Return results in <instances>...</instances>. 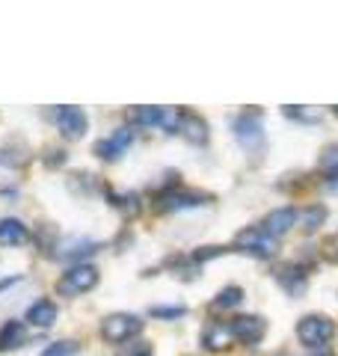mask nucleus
<instances>
[{
  "label": "nucleus",
  "instance_id": "obj_1",
  "mask_svg": "<svg viewBox=\"0 0 338 356\" xmlns=\"http://www.w3.org/2000/svg\"><path fill=\"white\" fill-rule=\"evenodd\" d=\"M332 336H335V324L330 318H323V315H309V318H303L297 324V339L312 350L323 348Z\"/></svg>",
  "mask_w": 338,
  "mask_h": 356
},
{
  "label": "nucleus",
  "instance_id": "obj_2",
  "mask_svg": "<svg viewBox=\"0 0 338 356\" xmlns=\"http://www.w3.org/2000/svg\"><path fill=\"white\" fill-rule=\"evenodd\" d=\"M98 285V270L92 264H77L72 267L69 273H63V280L56 282V291H60L63 297H74V294H86L92 291V288Z\"/></svg>",
  "mask_w": 338,
  "mask_h": 356
},
{
  "label": "nucleus",
  "instance_id": "obj_3",
  "mask_svg": "<svg viewBox=\"0 0 338 356\" xmlns=\"http://www.w3.org/2000/svg\"><path fill=\"white\" fill-rule=\"evenodd\" d=\"M234 137L246 152H261L264 149V128H261V116L243 113L234 119Z\"/></svg>",
  "mask_w": 338,
  "mask_h": 356
},
{
  "label": "nucleus",
  "instance_id": "obj_4",
  "mask_svg": "<svg viewBox=\"0 0 338 356\" xmlns=\"http://www.w3.org/2000/svg\"><path fill=\"white\" fill-rule=\"evenodd\" d=\"M140 318L137 315H125V312H119V315H110L104 324H101V336H104L110 344H122L128 341L131 336H137L140 332Z\"/></svg>",
  "mask_w": 338,
  "mask_h": 356
},
{
  "label": "nucleus",
  "instance_id": "obj_5",
  "mask_svg": "<svg viewBox=\"0 0 338 356\" xmlns=\"http://www.w3.org/2000/svg\"><path fill=\"white\" fill-rule=\"evenodd\" d=\"M234 243H238V250L255 252V255H261V259H270V255L276 252V238H270L264 229H243L241 235L234 238Z\"/></svg>",
  "mask_w": 338,
  "mask_h": 356
},
{
  "label": "nucleus",
  "instance_id": "obj_6",
  "mask_svg": "<svg viewBox=\"0 0 338 356\" xmlns=\"http://www.w3.org/2000/svg\"><path fill=\"white\" fill-rule=\"evenodd\" d=\"M54 122H56V128L63 131V137H69V140H81L86 125H89L86 113L81 107H56L54 110Z\"/></svg>",
  "mask_w": 338,
  "mask_h": 356
},
{
  "label": "nucleus",
  "instance_id": "obj_7",
  "mask_svg": "<svg viewBox=\"0 0 338 356\" xmlns=\"http://www.w3.org/2000/svg\"><path fill=\"white\" fill-rule=\"evenodd\" d=\"M134 134H137L134 128H119V131H113L110 137H104V140L95 143V154H98V158H104V161H116L119 154L134 143Z\"/></svg>",
  "mask_w": 338,
  "mask_h": 356
},
{
  "label": "nucleus",
  "instance_id": "obj_8",
  "mask_svg": "<svg viewBox=\"0 0 338 356\" xmlns=\"http://www.w3.org/2000/svg\"><path fill=\"white\" fill-rule=\"evenodd\" d=\"M297 226V211L294 208H279V211H273V214H267L264 217V232L270 238H282L285 232H291Z\"/></svg>",
  "mask_w": 338,
  "mask_h": 356
},
{
  "label": "nucleus",
  "instance_id": "obj_9",
  "mask_svg": "<svg viewBox=\"0 0 338 356\" xmlns=\"http://www.w3.org/2000/svg\"><path fill=\"white\" fill-rule=\"evenodd\" d=\"M178 134L193 143V146H202V143L208 140V122L196 116V113H182V119H178Z\"/></svg>",
  "mask_w": 338,
  "mask_h": 356
},
{
  "label": "nucleus",
  "instance_id": "obj_10",
  "mask_svg": "<svg viewBox=\"0 0 338 356\" xmlns=\"http://www.w3.org/2000/svg\"><path fill=\"white\" fill-rule=\"evenodd\" d=\"M232 330H234V339H241L246 344H255V341H261L264 336V321L261 318H252V315H241V318H234L232 321Z\"/></svg>",
  "mask_w": 338,
  "mask_h": 356
},
{
  "label": "nucleus",
  "instance_id": "obj_11",
  "mask_svg": "<svg viewBox=\"0 0 338 356\" xmlns=\"http://www.w3.org/2000/svg\"><path fill=\"white\" fill-rule=\"evenodd\" d=\"M27 226L21 220H0V243L3 247H21V243H27Z\"/></svg>",
  "mask_w": 338,
  "mask_h": 356
},
{
  "label": "nucleus",
  "instance_id": "obj_12",
  "mask_svg": "<svg viewBox=\"0 0 338 356\" xmlns=\"http://www.w3.org/2000/svg\"><path fill=\"white\" fill-rule=\"evenodd\" d=\"M202 341H205L211 350H225L234 341V330L229 324H220L217 321V324H211L205 332H202Z\"/></svg>",
  "mask_w": 338,
  "mask_h": 356
},
{
  "label": "nucleus",
  "instance_id": "obj_13",
  "mask_svg": "<svg viewBox=\"0 0 338 356\" xmlns=\"http://www.w3.org/2000/svg\"><path fill=\"white\" fill-rule=\"evenodd\" d=\"M27 321L33 327H39V330H48V327H54V321H56V306L51 303V300H39V303L30 306Z\"/></svg>",
  "mask_w": 338,
  "mask_h": 356
},
{
  "label": "nucleus",
  "instance_id": "obj_14",
  "mask_svg": "<svg viewBox=\"0 0 338 356\" xmlns=\"http://www.w3.org/2000/svg\"><path fill=\"white\" fill-rule=\"evenodd\" d=\"M24 324L21 321H9V324L0 327V350H13V348H21L24 344Z\"/></svg>",
  "mask_w": 338,
  "mask_h": 356
},
{
  "label": "nucleus",
  "instance_id": "obj_15",
  "mask_svg": "<svg viewBox=\"0 0 338 356\" xmlns=\"http://www.w3.org/2000/svg\"><path fill=\"white\" fill-rule=\"evenodd\" d=\"M323 220H326V208H323V205H309V208L297 211V226H300V229H306V232L321 229V226H323Z\"/></svg>",
  "mask_w": 338,
  "mask_h": 356
},
{
  "label": "nucleus",
  "instance_id": "obj_16",
  "mask_svg": "<svg viewBox=\"0 0 338 356\" xmlns=\"http://www.w3.org/2000/svg\"><path fill=\"white\" fill-rule=\"evenodd\" d=\"M95 250H98V243L83 241V238H72V241H63V243H60V255H63V259H74V255H89V252H95Z\"/></svg>",
  "mask_w": 338,
  "mask_h": 356
},
{
  "label": "nucleus",
  "instance_id": "obj_17",
  "mask_svg": "<svg viewBox=\"0 0 338 356\" xmlns=\"http://www.w3.org/2000/svg\"><path fill=\"white\" fill-rule=\"evenodd\" d=\"M205 199H208V196H202V193L178 191V193H166L163 202H166V208H193V205H202Z\"/></svg>",
  "mask_w": 338,
  "mask_h": 356
},
{
  "label": "nucleus",
  "instance_id": "obj_18",
  "mask_svg": "<svg viewBox=\"0 0 338 356\" xmlns=\"http://www.w3.org/2000/svg\"><path fill=\"white\" fill-rule=\"evenodd\" d=\"M243 300V291L238 285H232V288H223L220 291V297L214 300V309H234Z\"/></svg>",
  "mask_w": 338,
  "mask_h": 356
},
{
  "label": "nucleus",
  "instance_id": "obj_19",
  "mask_svg": "<svg viewBox=\"0 0 338 356\" xmlns=\"http://www.w3.org/2000/svg\"><path fill=\"white\" fill-rule=\"evenodd\" d=\"M321 170L330 178H338V146H330L321 154Z\"/></svg>",
  "mask_w": 338,
  "mask_h": 356
},
{
  "label": "nucleus",
  "instance_id": "obj_20",
  "mask_svg": "<svg viewBox=\"0 0 338 356\" xmlns=\"http://www.w3.org/2000/svg\"><path fill=\"white\" fill-rule=\"evenodd\" d=\"M42 356H77V344L74 341H54V344H48V350Z\"/></svg>",
  "mask_w": 338,
  "mask_h": 356
},
{
  "label": "nucleus",
  "instance_id": "obj_21",
  "mask_svg": "<svg viewBox=\"0 0 338 356\" xmlns=\"http://www.w3.org/2000/svg\"><path fill=\"white\" fill-rule=\"evenodd\" d=\"M323 255H326L330 261L338 264V232H335L332 238H326V243H323Z\"/></svg>",
  "mask_w": 338,
  "mask_h": 356
},
{
  "label": "nucleus",
  "instance_id": "obj_22",
  "mask_svg": "<svg viewBox=\"0 0 338 356\" xmlns=\"http://www.w3.org/2000/svg\"><path fill=\"white\" fill-rule=\"evenodd\" d=\"M149 353H152V344L149 341H137L134 348L122 350V356H149Z\"/></svg>",
  "mask_w": 338,
  "mask_h": 356
},
{
  "label": "nucleus",
  "instance_id": "obj_23",
  "mask_svg": "<svg viewBox=\"0 0 338 356\" xmlns=\"http://www.w3.org/2000/svg\"><path fill=\"white\" fill-rule=\"evenodd\" d=\"M285 113H288V116H294V119H303V122H314V119H318V113H314V110H297V107H285Z\"/></svg>",
  "mask_w": 338,
  "mask_h": 356
},
{
  "label": "nucleus",
  "instance_id": "obj_24",
  "mask_svg": "<svg viewBox=\"0 0 338 356\" xmlns=\"http://www.w3.org/2000/svg\"><path fill=\"white\" fill-rule=\"evenodd\" d=\"M152 315H157V318H178V315H184V309H166V306H154V309H152Z\"/></svg>",
  "mask_w": 338,
  "mask_h": 356
},
{
  "label": "nucleus",
  "instance_id": "obj_25",
  "mask_svg": "<svg viewBox=\"0 0 338 356\" xmlns=\"http://www.w3.org/2000/svg\"><path fill=\"white\" fill-rule=\"evenodd\" d=\"M332 113H335V116H338V107H332Z\"/></svg>",
  "mask_w": 338,
  "mask_h": 356
}]
</instances>
